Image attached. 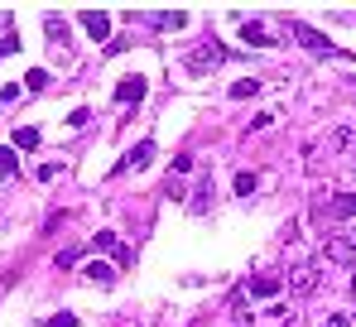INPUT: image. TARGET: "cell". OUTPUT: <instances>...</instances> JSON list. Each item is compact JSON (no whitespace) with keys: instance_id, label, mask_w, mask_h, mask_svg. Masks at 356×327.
Listing matches in <instances>:
<instances>
[{"instance_id":"obj_1","label":"cell","mask_w":356,"mask_h":327,"mask_svg":"<svg viewBox=\"0 0 356 327\" xmlns=\"http://www.w3.org/2000/svg\"><path fill=\"white\" fill-rule=\"evenodd\" d=\"M227 58H232V54H227L222 44H212V39H207L202 49H193V54L183 58V63H188V72H193V77H202V72H212V67H222Z\"/></svg>"},{"instance_id":"obj_2","label":"cell","mask_w":356,"mask_h":327,"mask_svg":"<svg viewBox=\"0 0 356 327\" xmlns=\"http://www.w3.org/2000/svg\"><path fill=\"white\" fill-rule=\"evenodd\" d=\"M323 260L332 265H356V231H337L323 241Z\"/></svg>"},{"instance_id":"obj_3","label":"cell","mask_w":356,"mask_h":327,"mask_svg":"<svg viewBox=\"0 0 356 327\" xmlns=\"http://www.w3.org/2000/svg\"><path fill=\"white\" fill-rule=\"evenodd\" d=\"M289 29L298 34V44H303L308 54H323V58H347L342 49H337V44H327V39H323L318 29H308V24H289Z\"/></svg>"},{"instance_id":"obj_4","label":"cell","mask_w":356,"mask_h":327,"mask_svg":"<svg viewBox=\"0 0 356 327\" xmlns=\"http://www.w3.org/2000/svg\"><path fill=\"white\" fill-rule=\"evenodd\" d=\"M241 39H245L250 49H275V44H280L275 29H270L265 19H241Z\"/></svg>"},{"instance_id":"obj_5","label":"cell","mask_w":356,"mask_h":327,"mask_svg":"<svg viewBox=\"0 0 356 327\" xmlns=\"http://www.w3.org/2000/svg\"><path fill=\"white\" fill-rule=\"evenodd\" d=\"M149 159H154V140H140V145H135V150H130V154H125V159L116 164V173H130V168H145Z\"/></svg>"},{"instance_id":"obj_6","label":"cell","mask_w":356,"mask_h":327,"mask_svg":"<svg viewBox=\"0 0 356 327\" xmlns=\"http://www.w3.org/2000/svg\"><path fill=\"white\" fill-rule=\"evenodd\" d=\"M116 102L120 106H140V102H145V77H125V82H116Z\"/></svg>"},{"instance_id":"obj_7","label":"cell","mask_w":356,"mask_h":327,"mask_svg":"<svg viewBox=\"0 0 356 327\" xmlns=\"http://www.w3.org/2000/svg\"><path fill=\"white\" fill-rule=\"evenodd\" d=\"M77 19H82V29H87L92 39H106V34H111V15H102V10H82Z\"/></svg>"},{"instance_id":"obj_8","label":"cell","mask_w":356,"mask_h":327,"mask_svg":"<svg viewBox=\"0 0 356 327\" xmlns=\"http://www.w3.org/2000/svg\"><path fill=\"white\" fill-rule=\"evenodd\" d=\"M313 284H318V265L308 260V265H294V294H313Z\"/></svg>"},{"instance_id":"obj_9","label":"cell","mask_w":356,"mask_h":327,"mask_svg":"<svg viewBox=\"0 0 356 327\" xmlns=\"http://www.w3.org/2000/svg\"><path fill=\"white\" fill-rule=\"evenodd\" d=\"M87 279H97L102 289H111V284H116V265H106V260H87Z\"/></svg>"},{"instance_id":"obj_10","label":"cell","mask_w":356,"mask_h":327,"mask_svg":"<svg viewBox=\"0 0 356 327\" xmlns=\"http://www.w3.org/2000/svg\"><path fill=\"white\" fill-rule=\"evenodd\" d=\"M250 294H255V298H275V294H280V279H275V274H255V279H250Z\"/></svg>"},{"instance_id":"obj_11","label":"cell","mask_w":356,"mask_h":327,"mask_svg":"<svg viewBox=\"0 0 356 327\" xmlns=\"http://www.w3.org/2000/svg\"><path fill=\"white\" fill-rule=\"evenodd\" d=\"M39 140H44V135H39L34 125H19V130H15V150H39Z\"/></svg>"},{"instance_id":"obj_12","label":"cell","mask_w":356,"mask_h":327,"mask_svg":"<svg viewBox=\"0 0 356 327\" xmlns=\"http://www.w3.org/2000/svg\"><path fill=\"white\" fill-rule=\"evenodd\" d=\"M332 217H356V193H342V198H332V207H327Z\"/></svg>"},{"instance_id":"obj_13","label":"cell","mask_w":356,"mask_h":327,"mask_svg":"<svg viewBox=\"0 0 356 327\" xmlns=\"http://www.w3.org/2000/svg\"><path fill=\"white\" fill-rule=\"evenodd\" d=\"M149 24H159V29H183L188 15H183V10H174V15H149Z\"/></svg>"},{"instance_id":"obj_14","label":"cell","mask_w":356,"mask_h":327,"mask_svg":"<svg viewBox=\"0 0 356 327\" xmlns=\"http://www.w3.org/2000/svg\"><path fill=\"white\" fill-rule=\"evenodd\" d=\"M260 92V82L255 77H241V82H232V97H255Z\"/></svg>"},{"instance_id":"obj_15","label":"cell","mask_w":356,"mask_h":327,"mask_svg":"<svg viewBox=\"0 0 356 327\" xmlns=\"http://www.w3.org/2000/svg\"><path fill=\"white\" fill-rule=\"evenodd\" d=\"M77 260H82V246H67V250H63L54 265H58V270H67V265H77Z\"/></svg>"},{"instance_id":"obj_16","label":"cell","mask_w":356,"mask_h":327,"mask_svg":"<svg viewBox=\"0 0 356 327\" xmlns=\"http://www.w3.org/2000/svg\"><path fill=\"white\" fill-rule=\"evenodd\" d=\"M236 193H241V198H250V193H255V173H245V168H241V173H236Z\"/></svg>"},{"instance_id":"obj_17","label":"cell","mask_w":356,"mask_h":327,"mask_svg":"<svg viewBox=\"0 0 356 327\" xmlns=\"http://www.w3.org/2000/svg\"><path fill=\"white\" fill-rule=\"evenodd\" d=\"M15 150H0V183H5V178H10V173H15Z\"/></svg>"},{"instance_id":"obj_18","label":"cell","mask_w":356,"mask_h":327,"mask_svg":"<svg viewBox=\"0 0 356 327\" xmlns=\"http://www.w3.org/2000/svg\"><path fill=\"white\" fill-rule=\"evenodd\" d=\"M24 87H29V92H44V87H49V72H44V67H34V72H29V82H24Z\"/></svg>"},{"instance_id":"obj_19","label":"cell","mask_w":356,"mask_h":327,"mask_svg":"<svg viewBox=\"0 0 356 327\" xmlns=\"http://www.w3.org/2000/svg\"><path fill=\"white\" fill-rule=\"evenodd\" d=\"M97 246H102V250H116V246H120L116 231H97Z\"/></svg>"},{"instance_id":"obj_20","label":"cell","mask_w":356,"mask_h":327,"mask_svg":"<svg viewBox=\"0 0 356 327\" xmlns=\"http://www.w3.org/2000/svg\"><path fill=\"white\" fill-rule=\"evenodd\" d=\"M44 327H77V318H72V313H54Z\"/></svg>"},{"instance_id":"obj_21","label":"cell","mask_w":356,"mask_h":327,"mask_svg":"<svg viewBox=\"0 0 356 327\" xmlns=\"http://www.w3.org/2000/svg\"><path fill=\"white\" fill-rule=\"evenodd\" d=\"M116 265H135V250L130 246H116Z\"/></svg>"},{"instance_id":"obj_22","label":"cell","mask_w":356,"mask_h":327,"mask_svg":"<svg viewBox=\"0 0 356 327\" xmlns=\"http://www.w3.org/2000/svg\"><path fill=\"white\" fill-rule=\"evenodd\" d=\"M5 54H19V39H0V58Z\"/></svg>"},{"instance_id":"obj_23","label":"cell","mask_w":356,"mask_h":327,"mask_svg":"<svg viewBox=\"0 0 356 327\" xmlns=\"http://www.w3.org/2000/svg\"><path fill=\"white\" fill-rule=\"evenodd\" d=\"M323 327H347V318H342V313H332V318H323Z\"/></svg>"},{"instance_id":"obj_24","label":"cell","mask_w":356,"mask_h":327,"mask_svg":"<svg viewBox=\"0 0 356 327\" xmlns=\"http://www.w3.org/2000/svg\"><path fill=\"white\" fill-rule=\"evenodd\" d=\"M352 294H356V274H352Z\"/></svg>"}]
</instances>
